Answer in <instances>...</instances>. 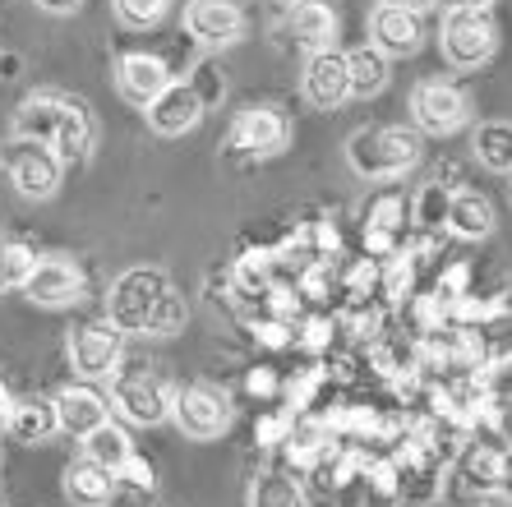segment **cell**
Listing matches in <instances>:
<instances>
[{
	"label": "cell",
	"mask_w": 512,
	"mask_h": 507,
	"mask_svg": "<svg viewBox=\"0 0 512 507\" xmlns=\"http://www.w3.org/2000/svg\"><path fill=\"white\" fill-rule=\"evenodd\" d=\"M120 355H125V332L111 319L84 323L70 337V369L79 378H111L120 369Z\"/></svg>",
	"instance_id": "obj_9"
},
{
	"label": "cell",
	"mask_w": 512,
	"mask_h": 507,
	"mask_svg": "<svg viewBox=\"0 0 512 507\" xmlns=\"http://www.w3.org/2000/svg\"><path fill=\"white\" fill-rule=\"evenodd\" d=\"M443 213H448V189L425 185V194H420V208H416V222L420 226H443Z\"/></svg>",
	"instance_id": "obj_32"
},
{
	"label": "cell",
	"mask_w": 512,
	"mask_h": 507,
	"mask_svg": "<svg viewBox=\"0 0 512 507\" xmlns=\"http://www.w3.org/2000/svg\"><path fill=\"white\" fill-rule=\"evenodd\" d=\"M379 5H397V10H411V14H425L434 0H379Z\"/></svg>",
	"instance_id": "obj_43"
},
{
	"label": "cell",
	"mask_w": 512,
	"mask_h": 507,
	"mask_svg": "<svg viewBox=\"0 0 512 507\" xmlns=\"http://www.w3.org/2000/svg\"><path fill=\"white\" fill-rule=\"evenodd\" d=\"M346 70H351V97H379L388 88L393 65H388V56L374 42H365V47L346 51Z\"/></svg>",
	"instance_id": "obj_24"
},
{
	"label": "cell",
	"mask_w": 512,
	"mask_h": 507,
	"mask_svg": "<svg viewBox=\"0 0 512 507\" xmlns=\"http://www.w3.org/2000/svg\"><path fill=\"white\" fill-rule=\"evenodd\" d=\"M116 480H125L130 489H139V494H143V489H148V494L157 489V471H153V461H143V457H130V461H125V466L116 471Z\"/></svg>",
	"instance_id": "obj_33"
},
{
	"label": "cell",
	"mask_w": 512,
	"mask_h": 507,
	"mask_svg": "<svg viewBox=\"0 0 512 507\" xmlns=\"http://www.w3.org/2000/svg\"><path fill=\"white\" fill-rule=\"evenodd\" d=\"M337 33H342V19L328 0H296V10H291V37H296V47L314 51H333L337 47Z\"/></svg>",
	"instance_id": "obj_19"
},
{
	"label": "cell",
	"mask_w": 512,
	"mask_h": 507,
	"mask_svg": "<svg viewBox=\"0 0 512 507\" xmlns=\"http://www.w3.org/2000/svg\"><path fill=\"white\" fill-rule=\"evenodd\" d=\"M60 111H65V97H60V93L24 97V102H19V111H14V134H19V139L51 143V134H56V125H60Z\"/></svg>",
	"instance_id": "obj_22"
},
{
	"label": "cell",
	"mask_w": 512,
	"mask_h": 507,
	"mask_svg": "<svg viewBox=\"0 0 512 507\" xmlns=\"http://www.w3.org/2000/svg\"><path fill=\"white\" fill-rule=\"evenodd\" d=\"M60 489H65V498H70L74 507H107L111 498H116L120 480H116V471L79 457L65 466V484H60Z\"/></svg>",
	"instance_id": "obj_20"
},
{
	"label": "cell",
	"mask_w": 512,
	"mask_h": 507,
	"mask_svg": "<svg viewBox=\"0 0 512 507\" xmlns=\"http://www.w3.org/2000/svg\"><path fill=\"white\" fill-rule=\"evenodd\" d=\"M480 166L485 171H499V176H512V120H485L471 139Z\"/></svg>",
	"instance_id": "obj_28"
},
{
	"label": "cell",
	"mask_w": 512,
	"mask_h": 507,
	"mask_svg": "<svg viewBox=\"0 0 512 507\" xmlns=\"http://www.w3.org/2000/svg\"><path fill=\"white\" fill-rule=\"evenodd\" d=\"M420 162V130L406 125H370L346 139V166L360 180H397Z\"/></svg>",
	"instance_id": "obj_2"
},
{
	"label": "cell",
	"mask_w": 512,
	"mask_h": 507,
	"mask_svg": "<svg viewBox=\"0 0 512 507\" xmlns=\"http://www.w3.org/2000/svg\"><path fill=\"white\" fill-rule=\"evenodd\" d=\"M84 457L97 461V466H107V471H120V466L134 457L130 429L116 425V420H102L93 434H84Z\"/></svg>",
	"instance_id": "obj_26"
},
{
	"label": "cell",
	"mask_w": 512,
	"mask_h": 507,
	"mask_svg": "<svg viewBox=\"0 0 512 507\" xmlns=\"http://www.w3.org/2000/svg\"><path fill=\"white\" fill-rule=\"evenodd\" d=\"M185 33L199 47H231L245 37V10H240V0H190L185 5Z\"/></svg>",
	"instance_id": "obj_11"
},
{
	"label": "cell",
	"mask_w": 512,
	"mask_h": 507,
	"mask_svg": "<svg viewBox=\"0 0 512 507\" xmlns=\"http://www.w3.org/2000/svg\"><path fill=\"white\" fill-rule=\"evenodd\" d=\"M107 401L130 425H162V420H171L176 388L162 374H153V369H116Z\"/></svg>",
	"instance_id": "obj_3"
},
{
	"label": "cell",
	"mask_w": 512,
	"mask_h": 507,
	"mask_svg": "<svg viewBox=\"0 0 512 507\" xmlns=\"http://www.w3.org/2000/svg\"><path fill=\"white\" fill-rule=\"evenodd\" d=\"M190 83H194V93L203 97V107H213L217 97L227 93V83H222V74H217L213 65H203V70H199V79H190Z\"/></svg>",
	"instance_id": "obj_35"
},
{
	"label": "cell",
	"mask_w": 512,
	"mask_h": 507,
	"mask_svg": "<svg viewBox=\"0 0 512 507\" xmlns=\"http://www.w3.org/2000/svg\"><path fill=\"white\" fill-rule=\"evenodd\" d=\"M111 5L125 28H157L171 10V0H111Z\"/></svg>",
	"instance_id": "obj_30"
},
{
	"label": "cell",
	"mask_w": 512,
	"mask_h": 507,
	"mask_svg": "<svg viewBox=\"0 0 512 507\" xmlns=\"http://www.w3.org/2000/svg\"><path fill=\"white\" fill-rule=\"evenodd\" d=\"M111 323L139 337H171L185 323V300L162 268H130L111 282Z\"/></svg>",
	"instance_id": "obj_1"
},
{
	"label": "cell",
	"mask_w": 512,
	"mask_h": 507,
	"mask_svg": "<svg viewBox=\"0 0 512 507\" xmlns=\"http://www.w3.org/2000/svg\"><path fill=\"white\" fill-rule=\"evenodd\" d=\"M10 434L19 438V443H28V448H37V443H47L51 434H60V420H56V401H14V415H10Z\"/></svg>",
	"instance_id": "obj_25"
},
{
	"label": "cell",
	"mask_w": 512,
	"mask_h": 507,
	"mask_svg": "<svg viewBox=\"0 0 512 507\" xmlns=\"http://www.w3.org/2000/svg\"><path fill=\"white\" fill-rule=\"evenodd\" d=\"M439 47L453 70H480L499 47V28H494L489 10H453L443 14Z\"/></svg>",
	"instance_id": "obj_5"
},
{
	"label": "cell",
	"mask_w": 512,
	"mask_h": 507,
	"mask_svg": "<svg viewBox=\"0 0 512 507\" xmlns=\"http://www.w3.org/2000/svg\"><path fill=\"white\" fill-rule=\"evenodd\" d=\"M508 199H512V185H508Z\"/></svg>",
	"instance_id": "obj_44"
},
{
	"label": "cell",
	"mask_w": 512,
	"mask_h": 507,
	"mask_svg": "<svg viewBox=\"0 0 512 507\" xmlns=\"http://www.w3.org/2000/svg\"><path fill=\"white\" fill-rule=\"evenodd\" d=\"M499 494L512 498V452H503V466H499Z\"/></svg>",
	"instance_id": "obj_42"
},
{
	"label": "cell",
	"mask_w": 512,
	"mask_h": 507,
	"mask_svg": "<svg viewBox=\"0 0 512 507\" xmlns=\"http://www.w3.org/2000/svg\"><path fill=\"white\" fill-rule=\"evenodd\" d=\"M268 277H273V259H268V254H259V249L240 254V263H236V282L245 286V291H268Z\"/></svg>",
	"instance_id": "obj_31"
},
{
	"label": "cell",
	"mask_w": 512,
	"mask_h": 507,
	"mask_svg": "<svg viewBox=\"0 0 512 507\" xmlns=\"http://www.w3.org/2000/svg\"><path fill=\"white\" fill-rule=\"evenodd\" d=\"M10 415H14V392L0 383V434H10Z\"/></svg>",
	"instance_id": "obj_40"
},
{
	"label": "cell",
	"mask_w": 512,
	"mask_h": 507,
	"mask_svg": "<svg viewBox=\"0 0 512 507\" xmlns=\"http://www.w3.org/2000/svg\"><path fill=\"white\" fill-rule=\"evenodd\" d=\"M499 466H503L499 448L471 443V448H462L453 475H448V494H453L457 503H480V498L499 494Z\"/></svg>",
	"instance_id": "obj_13"
},
{
	"label": "cell",
	"mask_w": 512,
	"mask_h": 507,
	"mask_svg": "<svg viewBox=\"0 0 512 507\" xmlns=\"http://www.w3.org/2000/svg\"><path fill=\"white\" fill-rule=\"evenodd\" d=\"M0 166H5L10 185L19 189L24 199H51V194L60 189V171H65L51 143L19 139V134L0 148Z\"/></svg>",
	"instance_id": "obj_6"
},
{
	"label": "cell",
	"mask_w": 512,
	"mask_h": 507,
	"mask_svg": "<svg viewBox=\"0 0 512 507\" xmlns=\"http://www.w3.org/2000/svg\"><path fill=\"white\" fill-rule=\"evenodd\" d=\"M42 14H56V19H65V14H79L84 10V0H33Z\"/></svg>",
	"instance_id": "obj_39"
},
{
	"label": "cell",
	"mask_w": 512,
	"mask_h": 507,
	"mask_svg": "<svg viewBox=\"0 0 512 507\" xmlns=\"http://www.w3.org/2000/svg\"><path fill=\"white\" fill-rule=\"evenodd\" d=\"M250 507H310V494L296 475L286 471H259L250 480Z\"/></svg>",
	"instance_id": "obj_27"
},
{
	"label": "cell",
	"mask_w": 512,
	"mask_h": 507,
	"mask_svg": "<svg viewBox=\"0 0 512 507\" xmlns=\"http://www.w3.org/2000/svg\"><path fill=\"white\" fill-rule=\"evenodd\" d=\"M171 420L190 443H213L231 429L236 420V406L222 388L213 383H190V388H176V401H171Z\"/></svg>",
	"instance_id": "obj_4"
},
{
	"label": "cell",
	"mask_w": 512,
	"mask_h": 507,
	"mask_svg": "<svg viewBox=\"0 0 512 507\" xmlns=\"http://www.w3.org/2000/svg\"><path fill=\"white\" fill-rule=\"evenodd\" d=\"M107 406H111V401L102 397L97 388H88V383H70L65 392H56V420H60V429H65V434H74V438L93 434L102 420H111Z\"/></svg>",
	"instance_id": "obj_18"
},
{
	"label": "cell",
	"mask_w": 512,
	"mask_h": 507,
	"mask_svg": "<svg viewBox=\"0 0 512 507\" xmlns=\"http://www.w3.org/2000/svg\"><path fill=\"white\" fill-rule=\"evenodd\" d=\"M291 143V125L277 107H250L231 125V153L240 157H277Z\"/></svg>",
	"instance_id": "obj_10"
},
{
	"label": "cell",
	"mask_w": 512,
	"mask_h": 507,
	"mask_svg": "<svg viewBox=\"0 0 512 507\" xmlns=\"http://www.w3.org/2000/svg\"><path fill=\"white\" fill-rule=\"evenodd\" d=\"M370 42L388 60H406V56H416L420 42H425V24H420V14H411V10H397V5H374V14H370Z\"/></svg>",
	"instance_id": "obj_15"
},
{
	"label": "cell",
	"mask_w": 512,
	"mask_h": 507,
	"mask_svg": "<svg viewBox=\"0 0 512 507\" xmlns=\"http://www.w3.org/2000/svg\"><path fill=\"white\" fill-rule=\"evenodd\" d=\"M37 249L28 240H0V291H19L24 277L33 272Z\"/></svg>",
	"instance_id": "obj_29"
},
{
	"label": "cell",
	"mask_w": 512,
	"mask_h": 507,
	"mask_svg": "<svg viewBox=\"0 0 512 507\" xmlns=\"http://www.w3.org/2000/svg\"><path fill=\"white\" fill-rule=\"evenodd\" d=\"M466 282H471V268H466V263L448 268V272L439 277V300H453V295H466Z\"/></svg>",
	"instance_id": "obj_37"
},
{
	"label": "cell",
	"mask_w": 512,
	"mask_h": 507,
	"mask_svg": "<svg viewBox=\"0 0 512 507\" xmlns=\"http://www.w3.org/2000/svg\"><path fill=\"white\" fill-rule=\"evenodd\" d=\"M300 93L314 111H337L351 97V70H346L342 51H314L305 60V74H300Z\"/></svg>",
	"instance_id": "obj_12"
},
{
	"label": "cell",
	"mask_w": 512,
	"mask_h": 507,
	"mask_svg": "<svg viewBox=\"0 0 512 507\" xmlns=\"http://www.w3.org/2000/svg\"><path fill=\"white\" fill-rule=\"evenodd\" d=\"M245 388H250L254 397H273V392H277V378L268 374V369H254V374L245 378Z\"/></svg>",
	"instance_id": "obj_38"
},
{
	"label": "cell",
	"mask_w": 512,
	"mask_h": 507,
	"mask_svg": "<svg viewBox=\"0 0 512 507\" xmlns=\"http://www.w3.org/2000/svg\"><path fill=\"white\" fill-rule=\"evenodd\" d=\"M411 277H416V263H406V254H393V259H388V277H383V286H388L393 300H402V295L411 291Z\"/></svg>",
	"instance_id": "obj_34"
},
{
	"label": "cell",
	"mask_w": 512,
	"mask_h": 507,
	"mask_svg": "<svg viewBox=\"0 0 512 507\" xmlns=\"http://www.w3.org/2000/svg\"><path fill=\"white\" fill-rule=\"evenodd\" d=\"M411 120H416L420 134H434V139H448L471 120V97L448 79H420L411 88Z\"/></svg>",
	"instance_id": "obj_7"
},
{
	"label": "cell",
	"mask_w": 512,
	"mask_h": 507,
	"mask_svg": "<svg viewBox=\"0 0 512 507\" xmlns=\"http://www.w3.org/2000/svg\"><path fill=\"white\" fill-rule=\"evenodd\" d=\"M143 111H148V125H153L162 139H180V134H190L194 125H199L208 107H203V97L194 93V83L171 79Z\"/></svg>",
	"instance_id": "obj_14"
},
{
	"label": "cell",
	"mask_w": 512,
	"mask_h": 507,
	"mask_svg": "<svg viewBox=\"0 0 512 507\" xmlns=\"http://www.w3.org/2000/svg\"><path fill=\"white\" fill-rule=\"evenodd\" d=\"M171 83V70L162 56H148V51H130V56L116 60V93L130 102V107H148L162 88Z\"/></svg>",
	"instance_id": "obj_16"
},
{
	"label": "cell",
	"mask_w": 512,
	"mask_h": 507,
	"mask_svg": "<svg viewBox=\"0 0 512 507\" xmlns=\"http://www.w3.org/2000/svg\"><path fill=\"white\" fill-rule=\"evenodd\" d=\"M282 443H286V457L296 461V466H310L314 457H323V452L333 448V420H323V415H300V420H291Z\"/></svg>",
	"instance_id": "obj_23"
},
{
	"label": "cell",
	"mask_w": 512,
	"mask_h": 507,
	"mask_svg": "<svg viewBox=\"0 0 512 507\" xmlns=\"http://www.w3.org/2000/svg\"><path fill=\"white\" fill-rule=\"evenodd\" d=\"M286 429H291V415H268V420H259L254 438H259V448H273V443L286 438Z\"/></svg>",
	"instance_id": "obj_36"
},
{
	"label": "cell",
	"mask_w": 512,
	"mask_h": 507,
	"mask_svg": "<svg viewBox=\"0 0 512 507\" xmlns=\"http://www.w3.org/2000/svg\"><path fill=\"white\" fill-rule=\"evenodd\" d=\"M448 236L457 240H485L494 231V203L480 189H453L448 194V213H443Z\"/></svg>",
	"instance_id": "obj_21"
},
{
	"label": "cell",
	"mask_w": 512,
	"mask_h": 507,
	"mask_svg": "<svg viewBox=\"0 0 512 507\" xmlns=\"http://www.w3.org/2000/svg\"><path fill=\"white\" fill-rule=\"evenodd\" d=\"M51 148H56L60 166H84L88 157H93L97 120L79 97H65V111H60V125H56V134H51Z\"/></svg>",
	"instance_id": "obj_17"
},
{
	"label": "cell",
	"mask_w": 512,
	"mask_h": 507,
	"mask_svg": "<svg viewBox=\"0 0 512 507\" xmlns=\"http://www.w3.org/2000/svg\"><path fill=\"white\" fill-rule=\"evenodd\" d=\"M19 291H24L37 309H65V305H79V300H84L88 277L74 259H65V254H47V259L33 263V272L24 277Z\"/></svg>",
	"instance_id": "obj_8"
},
{
	"label": "cell",
	"mask_w": 512,
	"mask_h": 507,
	"mask_svg": "<svg viewBox=\"0 0 512 507\" xmlns=\"http://www.w3.org/2000/svg\"><path fill=\"white\" fill-rule=\"evenodd\" d=\"M434 5H443V14H453V10H489L494 0H434Z\"/></svg>",
	"instance_id": "obj_41"
}]
</instances>
